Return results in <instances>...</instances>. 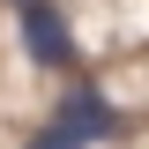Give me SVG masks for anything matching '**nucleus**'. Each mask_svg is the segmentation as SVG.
<instances>
[{
  "label": "nucleus",
  "instance_id": "obj_1",
  "mask_svg": "<svg viewBox=\"0 0 149 149\" xmlns=\"http://www.w3.org/2000/svg\"><path fill=\"white\" fill-rule=\"evenodd\" d=\"M22 45H30V60H37V67H67V60H74L67 22H60L45 0H22Z\"/></svg>",
  "mask_w": 149,
  "mask_h": 149
},
{
  "label": "nucleus",
  "instance_id": "obj_2",
  "mask_svg": "<svg viewBox=\"0 0 149 149\" xmlns=\"http://www.w3.org/2000/svg\"><path fill=\"white\" fill-rule=\"evenodd\" d=\"M60 134H74V142H104V134H119V112H112L97 90H67V104H60Z\"/></svg>",
  "mask_w": 149,
  "mask_h": 149
},
{
  "label": "nucleus",
  "instance_id": "obj_3",
  "mask_svg": "<svg viewBox=\"0 0 149 149\" xmlns=\"http://www.w3.org/2000/svg\"><path fill=\"white\" fill-rule=\"evenodd\" d=\"M30 149H82V142H74V134H60V127H45V134H37Z\"/></svg>",
  "mask_w": 149,
  "mask_h": 149
}]
</instances>
